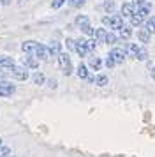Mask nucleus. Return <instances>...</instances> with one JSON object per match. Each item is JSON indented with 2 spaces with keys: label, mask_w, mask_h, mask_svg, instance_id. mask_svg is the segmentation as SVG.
<instances>
[{
  "label": "nucleus",
  "mask_w": 155,
  "mask_h": 157,
  "mask_svg": "<svg viewBox=\"0 0 155 157\" xmlns=\"http://www.w3.org/2000/svg\"><path fill=\"white\" fill-rule=\"evenodd\" d=\"M134 14V4L132 2H125V4H122V18H130Z\"/></svg>",
  "instance_id": "10"
},
{
  "label": "nucleus",
  "mask_w": 155,
  "mask_h": 157,
  "mask_svg": "<svg viewBox=\"0 0 155 157\" xmlns=\"http://www.w3.org/2000/svg\"><path fill=\"white\" fill-rule=\"evenodd\" d=\"M138 50H139V46H138V44H134V43H130V44H127V46H125L127 55H130V57H136Z\"/></svg>",
  "instance_id": "21"
},
{
  "label": "nucleus",
  "mask_w": 155,
  "mask_h": 157,
  "mask_svg": "<svg viewBox=\"0 0 155 157\" xmlns=\"http://www.w3.org/2000/svg\"><path fill=\"white\" fill-rule=\"evenodd\" d=\"M58 65H60V71L65 74V76H69L70 72H72V62H70V57L67 53H58Z\"/></svg>",
  "instance_id": "2"
},
{
  "label": "nucleus",
  "mask_w": 155,
  "mask_h": 157,
  "mask_svg": "<svg viewBox=\"0 0 155 157\" xmlns=\"http://www.w3.org/2000/svg\"><path fill=\"white\" fill-rule=\"evenodd\" d=\"M11 155V148L6 145H0V157H9Z\"/></svg>",
  "instance_id": "27"
},
{
  "label": "nucleus",
  "mask_w": 155,
  "mask_h": 157,
  "mask_svg": "<svg viewBox=\"0 0 155 157\" xmlns=\"http://www.w3.org/2000/svg\"><path fill=\"white\" fill-rule=\"evenodd\" d=\"M102 23H104L106 27H109L113 30H118L122 25H123V18L120 14H113V16H104L102 18Z\"/></svg>",
  "instance_id": "3"
},
{
  "label": "nucleus",
  "mask_w": 155,
  "mask_h": 157,
  "mask_svg": "<svg viewBox=\"0 0 155 157\" xmlns=\"http://www.w3.org/2000/svg\"><path fill=\"white\" fill-rule=\"evenodd\" d=\"M150 37H152V34H150L146 29L138 30V39H139V43H150Z\"/></svg>",
  "instance_id": "15"
},
{
  "label": "nucleus",
  "mask_w": 155,
  "mask_h": 157,
  "mask_svg": "<svg viewBox=\"0 0 155 157\" xmlns=\"http://www.w3.org/2000/svg\"><path fill=\"white\" fill-rule=\"evenodd\" d=\"M116 41H118L116 34H113V32H108V34H106V43L108 44H115Z\"/></svg>",
  "instance_id": "26"
},
{
  "label": "nucleus",
  "mask_w": 155,
  "mask_h": 157,
  "mask_svg": "<svg viewBox=\"0 0 155 157\" xmlns=\"http://www.w3.org/2000/svg\"><path fill=\"white\" fill-rule=\"evenodd\" d=\"M115 65H116V64H115V60L108 55V57H106V67H109V69H111V67H115Z\"/></svg>",
  "instance_id": "34"
},
{
  "label": "nucleus",
  "mask_w": 155,
  "mask_h": 157,
  "mask_svg": "<svg viewBox=\"0 0 155 157\" xmlns=\"http://www.w3.org/2000/svg\"><path fill=\"white\" fill-rule=\"evenodd\" d=\"M32 81H34L35 85H44V83H46V76H44V74H42L41 71H35L34 74H32Z\"/></svg>",
  "instance_id": "14"
},
{
  "label": "nucleus",
  "mask_w": 155,
  "mask_h": 157,
  "mask_svg": "<svg viewBox=\"0 0 155 157\" xmlns=\"http://www.w3.org/2000/svg\"><path fill=\"white\" fill-rule=\"evenodd\" d=\"M37 44H39L37 41H25V43L21 44V50H23V53H27V55H34Z\"/></svg>",
  "instance_id": "9"
},
{
  "label": "nucleus",
  "mask_w": 155,
  "mask_h": 157,
  "mask_svg": "<svg viewBox=\"0 0 155 157\" xmlns=\"http://www.w3.org/2000/svg\"><path fill=\"white\" fill-rule=\"evenodd\" d=\"M69 4L72 6V7H81L85 4V0H69Z\"/></svg>",
  "instance_id": "33"
},
{
  "label": "nucleus",
  "mask_w": 155,
  "mask_h": 157,
  "mask_svg": "<svg viewBox=\"0 0 155 157\" xmlns=\"http://www.w3.org/2000/svg\"><path fill=\"white\" fill-rule=\"evenodd\" d=\"M16 92V85H13L11 81H0V97H11Z\"/></svg>",
  "instance_id": "5"
},
{
  "label": "nucleus",
  "mask_w": 155,
  "mask_h": 157,
  "mask_svg": "<svg viewBox=\"0 0 155 157\" xmlns=\"http://www.w3.org/2000/svg\"><path fill=\"white\" fill-rule=\"evenodd\" d=\"M74 51H76L79 57H86L88 53H90V50H88V46H86V39H78L76 41V48H74Z\"/></svg>",
  "instance_id": "7"
},
{
  "label": "nucleus",
  "mask_w": 155,
  "mask_h": 157,
  "mask_svg": "<svg viewBox=\"0 0 155 157\" xmlns=\"http://www.w3.org/2000/svg\"><path fill=\"white\" fill-rule=\"evenodd\" d=\"M9 78V69H2L0 67V81H6Z\"/></svg>",
  "instance_id": "30"
},
{
  "label": "nucleus",
  "mask_w": 155,
  "mask_h": 157,
  "mask_svg": "<svg viewBox=\"0 0 155 157\" xmlns=\"http://www.w3.org/2000/svg\"><path fill=\"white\" fill-rule=\"evenodd\" d=\"M0 145H2V138H0Z\"/></svg>",
  "instance_id": "39"
},
{
  "label": "nucleus",
  "mask_w": 155,
  "mask_h": 157,
  "mask_svg": "<svg viewBox=\"0 0 155 157\" xmlns=\"http://www.w3.org/2000/svg\"><path fill=\"white\" fill-rule=\"evenodd\" d=\"M34 57L37 58V60H48L51 55H49V50H48V46H44V44H37V48H35V53H34Z\"/></svg>",
  "instance_id": "6"
},
{
  "label": "nucleus",
  "mask_w": 155,
  "mask_h": 157,
  "mask_svg": "<svg viewBox=\"0 0 155 157\" xmlns=\"http://www.w3.org/2000/svg\"><path fill=\"white\" fill-rule=\"evenodd\" d=\"M146 57H148V51L139 46V50H138V53H136V57L134 58H136V60H146Z\"/></svg>",
  "instance_id": "23"
},
{
  "label": "nucleus",
  "mask_w": 155,
  "mask_h": 157,
  "mask_svg": "<svg viewBox=\"0 0 155 157\" xmlns=\"http://www.w3.org/2000/svg\"><path fill=\"white\" fill-rule=\"evenodd\" d=\"M108 81H109V79H108L106 74H97L95 79H93V83H95L97 86H106V85H108Z\"/></svg>",
  "instance_id": "20"
},
{
  "label": "nucleus",
  "mask_w": 155,
  "mask_h": 157,
  "mask_svg": "<svg viewBox=\"0 0 155 157\" xmlns=\"http://www.w3.org/2000/svg\"><path fill=\"white\" fill-rule=\"evenodd\" d=\"M85 23H90V21H88V16L81 14V16H78V18H76V25H78V27H81V25H85Z\"/></svg>",
  "instance_id": "28"
},
{
  "label": "nucleus",
  "mask_w": 155,
  "mask_h": 157,
  "mask_svg": "<svg viewBox=\"0 0 155 157\" xmlns=\"http://www.w3.org/2000/svg\"><path fill=\"white\" fill-rule=\"evenodd\" d=\"M9 76L13 79H18V81H25V79H28V69L25 67V65H16L14 64L13 67H9Z\"/></svg>",
  "instance_id": "1"
},
{
  "label": "nucleus",
  "mask_w": 155,
  "mask_h": 157,
  "mask_svg": "<svg viewBox=\"0 0 155 157\" xmlns=\"http://www.w3.org/2000/svg\"><path fill=\"white\" fill-rule=\"evenodd\" d=\"M63 4H65V0H53V2H51V7L53 9H60Z\"/></svg>",
  "instance_id": "31"
},
{
  "label": "nucleus",
  "mask_w": 155,
  "mask_h": 157,
  "mask_svg": "<svg viewBox=\"0 0 155 157\" xmlns=\"http://www.w3.org/2000/svg\"><path fill=\"white\" fill-rule=\"evenodd\" d=\"M106 29H95L93 30V39L97 41V43H106Z\"/></svg>",
  "instance_id": "12"
},
{
  "label": "nucleus",
  "mask_w": 155,
  "mask_h": 157,
  "mask_svg": "<svg viewBox=\"0 0 155 157\" xmlns=\"http://www.w3.org/2000/svg\"><path fill=\"white\" fill-rule=\"evenodd\" d=\"M79 30L83 32L85 36L93 37V29H92V25H90V23H85V25H81V27H79Z\"/></svg>",
  "instance_id": "22"
},
{
  "label": "nucleus",
  "mask_w": 155,
  "mask_h": 157,
  "mask_svg": "<svg viewBox=\"0 0 155 157\" xmlns=\"http://www.w3.org/2000/svg\"><path fill=\"white\" fill-rule=\"evenodd\" d=\"M13 65H14V60L11 57L0 55V67H2V69H9V67H13Z\"/></svg>",
  "instance_id": "13"
},
{
  "label": "nucleus",
  "mask_w": 155,
  "mask_h": 157,
  "mask_svg": "<svg viewBox=\"0 0 155 157\" xmlns=\"http://www.w3.org/2000/svg\"><path fill=\"white\" fill-rule=\"evenodd\" d=\"M49 50V55L51 57H58V53H60V43H56V41H51L48 46Z\"/></svg>",
  "instance_id": "19"
},
{
  "label": "nucleus",
  "mask_w": 155,
  "mask_h": 157,
  "mask_svg": "<svg viewBox=\"0 0 155 157\" xmlns=\"http://www.w3.org/2000/svg\"><path fill=\"white\" fill-rule=\"evenodd\" d=\"M65 44H67V48H69L70 51H74V48H76V41H74V39H67V41H65Z\"/></svg>",
  "instance_id": "32"
},
{
  "label": "nucleus",
  "mask_w": 155,
  "mask_h": 157,
  "mask_svg": "<svg viewBox=\"0 0 155 157\" xmlns=\"http://www.w3.org/2000/svg\"><path fill=\"white\" fill-rule=\"evenodd\" d=\"M152 78L155 79V67H153V69H152Z\"/></svg>",
  "instance_id": "38"
},
{
  "label": "nucleus",
  "mask_w": 155,
  "mask_h": 157,
  "mask_svg": "<svg viewBox=\"0 0 155 157\" xmlns=\"http://www.w3.org/2000/svg\"><path fill=\"white\" fill-rule=\"evenodd\" d=\"M146 0H132V4H134V7H138V6H141V4H145Z\"/></svg>",
  "instance_id": "36"
},
{
  "label": "nucleus",
  "mask_w": 155,
  "mask_h": 157,
  "mask_svg": "<svg viewBox=\"0 0 155 157\" xmlns=\"http://www.w3.org/2000/svg\"><path fill=\"white\" fill-rule=\"evenodd\" d=\"M115 7H116V6H115V2H113V0H106V2H104V11H106V13L113 14Z\"/></svg>",
  "instance_id": "25"
},
{
  "label": "nucleus",
  "mask_w": 155,
  "mask_h": 157,
  "mask_svg": "<svg viewBox=\"0 0 155 157\" xmlns=\"http://www.w3.org/2000/svg\"><path fill=\"white\" fill-rule=\"evenodd\" d=\"M145 29L150 32V34H153L155 32V16H152V18H148V21H146V27Z\"/></svg>",
  "instance_id": "24"
},
{
  "label": "nucleus",
  "mask_w": 155,
  "mask_h": 157,
  "mask_svg": "<svg viewBox=\"0 0 155 157\" xmlns=\"http://www.w3.org/2000/svg\"><path fill=\"white\" fill-rule=\"evenodd\" d=\"M76 74L81 79H86V78H88V74H90V71H88V67H86L85 64H79V65H78V69H76Z\"/></svg>",
  "instance_id": "17"
},
{
  "label": "nucleus",
  "mask_w": 155,
  "mask_h": 157,
  "mask_svg": "<svg viewBox=\"0 0 155 157\" xmlns=\"http://www.w3.org/2000/svg\"><path fill=\"white\" fill-rule=\"evenodd\" d=\"M118 34H120V37L122 39H130V36H132V29H130V25H122L118 29Z\"/></svg>",
  "instance_id": "11"
},
{
  "label": "nucleus",
  "mask_w": 155,
  "mask_h": 157,
  "mask_svg": "<svg viewBox=\"0 0 155 157\" xmlns=\"http://www.w3.org/2000/svg\"><path fill=\"white\" fill-rule=\"evenodd\" d=\"M23 65H25L27 69H34V71H37V67H39V60H37L34 55H27V53H25V57H23Z\"/></svg>",
  "instance_id": "8"
},
{
  "label": "nucleus",
  "mask_w": 155,
  "mask_h": 157,
  "mask_svg": "<svg viewBox=\"0 0 155 157\" xmlns=\"http://www.w3.org/2000/svg\"><path fill=\"white\" fill-rule=\"evenodd\" d=\"M48 86H49V88H56V79L51 78V79L48 81Z\"/></svg>",
  "instance_id": "35"
},
{
  "label": "nucleus",
  "mask_w": 155,
  "mask_h": 157,
  "mask_svg": "<svg viewBox=\"0 0 155 157\" xmlns=\"http://www.w3.org/2000/svg\"><path fill=\"white\" fill-rule=\"evenodd\" d=\"M143 21H145V16L139 14L138 11H134V14L130 16V25H134V27H139Z\"/></svg>",
  "instance_id": "16"
},
{
  "label": "nucleus",
  "mask_w": 155,
  "mask_h": 157,
  "mask_svg": "<svg viewBox=\"0 0 155 157\" xmlns=\"http://www.w3.org/2000/svg\"><path fill=\"white\" fill-rule=\"evenodd\" d=\"M11 2H13V0H0V4H4V6H9Z\"/></svg>",
  "instance_id": "37"
},
{
  "label": "nucleus",
  "mask_w": 155,
  "mask_h": 157,
  "mask_svg": "<svg viewBox=\"0 0 155 157\" xmlns=\"http://www.w3.org/2000/svg\"><path fill=\"white\" fill-rule=\"evenodd\" d=\"M86 46H88V50H90V51H93L95 48H97V41L90 37V39H86Z\"/></svg>",
  "instance_id": "29"
},
{
  "label": "nucleus",
  "mask_w": 155,
  "mask_h": 157,
  "mask_svg": "<svg viewBox=\"0 0 155 157\" xmlns=\"http://www.w3.org/2000/svg\"><path fill=\"white\" fill-rule=\"evenodd\" d=\"M109 57L115 60V64H123V60L127 58V51H125V48L116 46V48H113V50L109 51Z\"/></svg>",
  "instance_id": "4"
},
{
  "label": "nucleus",
  "mask_w": 155,
  "mask_h": 157,
  "mask_svg": "<svg viewBox=\"0 0 155 157\" xmlns=\"http://www.w3.org/2000/svg\"><path fill=\"white\" fill-rule=\"evenodd\" d=\"M88 65H90L93 71H100V67H102V60L99 57H90V60H88Z\"/></svg>",
  "instance_id": "18"
}]
</instances>
